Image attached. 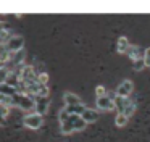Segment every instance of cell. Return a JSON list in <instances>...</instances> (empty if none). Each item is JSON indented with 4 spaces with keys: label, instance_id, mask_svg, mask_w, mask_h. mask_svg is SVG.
I'll list each match as a JSON object with an SVG mask.
<instances>
[{
    "label": "cell",
    "instance_id": "cell-1",
    "mask_svg": "<svg viewBox=\"0 0 150 142\" xmlns=\"http://www.w3.org/2000/svg\"><path fill=\"white\" fill-rule=\"evenodd\" d=\"M11 99H13V107H20L21 110H31V108L36 107L33 100L28 95H23V94H16V95H13Z\"/></svg>",
    "mask_w": 150,
    "mask_h": 142
},
{
    "label": "cell",
    "instance_id": "cell-2",
    "mask_svg": "<svg viewBox=\"0 0 150 142\" xmlns=\"http://www.w3.org/2000/svg\"><path fill=\"white\" fill-rule=\"evenodd\" d=\"M23 123H24V126H28V128H31V129H39L44 123V118H42V115L34 111V113H31V115L24 116Z\"/></svg>",
    "mask_w": 150,
    "mask_h": 142
},
{
    "label": "cell",
    "instance_id": "cell-3",
    "mask_svg": "<svg viewBox=\"0 0 150 142\" xmlns=\"http://www.w3.org/2000/svg\"><path fill=\"white\" fill-rule=\"evenodd\" d=\"M23 44H24V39L21 37V36H15V37L8 42V44H5V47H7L11 53H15V52L23 50Z\"/></svg>",
    "mask_w": 150,
    "mask_h": 142
},
{
    "label": "cell",
    "instance_id": "cell-4",
    "mask_svg": "<svg viewBox=\"0 0 150 142\" xmlns=\"http://www.w3.org/2000/svg\"><path fill=\"white\" fill-rule=\"evenodd\" d=\"M115 92H116L118 97H129V94L132 92V82H131V81H127V79L123 81V82L116 87V90H115Z\"/></svg>",
    "mask_w": 150,
    "mask_h": 142
},
{
    "label": "cell",
    "instance_id": "cell-5",
    "mask_svg": "<svg viewBox=\"0 0 150 142\" xmlns=\"http://www.w3.org/2000/svg\"><path fill=\"white\" fill-rule=\"evenodd\" d=\"M126 55L129 58H132V61H136V60H139V58H144L145 50H144V48H140V47H137V45H129Z\"/></svg>",
    "mask_w": 150,
    "mask_h": 142
},
{
    "label": "cell",
    "instance_id": "cell-6",
    "mask_svg": "<svg viewBox=\"0 0 150 142\" xmlns=\"http://www.w3.org/2000/svg\"><path fill=\"white\" fill-rule=\"evenodd\" d=\"M49 97H39L36 102V107H34V110H36V113H39V115H44V113L47 111V108H49Z\"/></svg>",
    "mask_w": 150,
    "mask_h": 142
},
{
    "label": "cell",
    "instance_id": "cell-7",
    "mask_svg": "<svg viewBox=\"0 0 150 142\" xmlns=\"http://www.w3.org/2000/svg\"><path fill=\"white\" fill-rule=\"evenodd\" d=\"M97 107L102 108V110H113L115 108V102L111 99H108V95L97 97Z\"/></svg>",
    "mask_w": 150,
    "mask_h": 142
},
{
    "label": "cell",
    "instance_id": "cell-8",
    "mask_svg": "<svg viewBox=\"0 0 150 142\" xmlns=\"http://www.w3.org/2000/svg\"><path fill=\"white\" fill-rule=\"evenodd\" d=\"M131 102H132V100H131L129 97H116V99H115V108H116L118 111L123 115L124 108H126V107L129 105Z\"/></svg>",
    "mask_w": 150,
    "mask_h": 142
},
{
    "label": "cell",
    "instance_id": "cell-9",
    "mask_svg": "<svg viewBox=\"0 0 150 142\" xmlns=\"http://www.w3.org/2000/svg\"><path fill=\"white\" fill-rule=\"evenodd\" d=\"M81 118L84 119L86 123H94L95 119L98 118V113L95 110H91V108H86V111L81 115Z\"/></svg>",
    "mask_w": 150,
    "mask_h": 142
},
{
    "label": "cell",
    "instance_id": "cell-10",
    "mask_svg": "<svg viewBox=\"0 0 150 142\" xmlns=\"http://www.w3.org/2000/svg\"><path fill=\"white\" fill-rule=\"evenodd\" d=\"M65 110L69 113V115H78V116H81L82 113L86 111V107L82 105V103H81V105H66Z\"/></svg>",
    "mask_w": 150,
    "mask_h": 142
},
{
    "label": "cell",
    "instance_id": "cell-11",
    "mask_svg": "<svg viewBox=\"0 0 150 142\" xmlns=\"http://www.w3.org/2000/svg\"><path fill=\"white\" fill-rule=\"evenodd\" d=\"M0 94L2 95H7V97H13L18 94V90L15 87L8 86V84H0Z\"/></svg>",
    "mask_w": 150,
    "mask_h": 142
},
{
    "label": "cell",
    "instance_id": "cell-12",
    "mask_svg": "<svg viewBox=\"0 0 150 142\" xmlns=\"http://www.w3.org/2000/svg\"><path fill=\"white\" fill-rule=\"evenodd\" d=\"M65 102H66V105H81V99H79L78 95H74V94H71V92H66L65 94Z\"/></svg>",
    "mask_w": 150,
    "mask_h": 142
},
{
    "label": "cell",
    "instance_id": "cell-13",
    "mask_svg": "<svg viewBox=\"0 0 150 142\" xmlns=\"http://www.w3.org/2000/svg\"><path fill=\"white\" fill-rule=\"evenodd\" d=\"M20 81H21V77L18 76V74H15V73H11V71H10V74H8L5 84H8V86H11V87H15V89H16V87L20 86Z\"/></svg>",
    "mask_w": 150,
    "mask_h": 142
},
{
    "label": "cell",
    "instance_id": "cell-14",
    "mask_svg": "<svg viewBox=\"0 0 150 142\" xmlns=\"http://www.w3.org/2000/svg\"><path fill=\"white\" fill-rule=\"evenodd\" d=\"M127 48H129V40H127L126 37L118 39V52H120V53H126Z\"/></svg>",
    "mask_w": 150,
    "mask_h": 142
},
{
    "label": "cell",
    "instance_id": "cell-15",
    "mask_svg": "<svg viewBox=\"0 0 150 142\" xmlns=\"http://www.w3.org/2000/svg\"><path fill=\"white\" fill-rule=\"evenodd\" d=\"M60 131H62L63 134H69V132H73V131H74V126H73L69 121L60 123Z\"/></svg>",
    "mask_w": 150,
    "mask_h": 142
},
{
    "label": "cell",
    "instance_id": "cell-16",
    "mask_svg": "<svg viewBox=\"0 0 150 142\" xmlns=\"http://www.w3.org/2000/svg\"><path fill=\"white\" fill-rule=\"evenodd\" d=\"M86 124H87V123L84 121V119L81 118V116H79L78 119H76V123L73 126H74V131H81V129H84L86 128Z\"/></svg>",
    "mask_w": 150,
    "mask_h": 142
},
{
    "label": "cell",
    "instance_id": "cell-17",
    "mask_svg": "<svg viewBox=\"0 0 150 142\" xmlns=\"http://www.w3.org/2000/svg\"><path fill=\"white\" fill-rule=\"evenodd\" d=\"M132 66H134V70H136V71L144 70V68H145V60H144V58H139V60H136L132 63Z\"/></svg>",
    "mask_w": 150,
    "mask_h": 142
},
{
    "label": "cell",
    "instance_id": "cell-18",
    "mask_svg": "<svg viewBox=\"0 0 150 142\" xmlns=\"http://www.w3.org/2000/svg\"><path fill=\"white\" fill-rule=\"evenodd\" d=\"M134 110H136V103H134V102H131L129 105H127L126 108H124L123 115H124V116H127V118H129V116H131V115H132V113H134Z\"/></svg>",
    "mask_w": 150,
    "mask_h": 142
},
{
    "label": "cell",
    "instance_id": "cell-19",
    "mask_svg": "<svg viewBox=\"0 0 150 142\" xmlns=\"http://www.w3.org/2000/svg\"><path fill=\"white\" fill-rule=\"evenodd\" d=\"M37 81H39V84H44V86H47V81H49V74L47 73H39L37 74Z\"/></svg>",
    "mask_w": 150,
    "mask_h": 142
},
{
    "label": "cell",
    "instance_id": "cell-20",
    "mask_svg": "<svg viewBox=\"0 0 150 142\" xmlns=\"http://www.w3.org/2000/svg\"><path fill=\"white\" fill-rule=\"evenodd\" d=\"M68 118H69V113L66 111L65 108H63V110H60V113H58V119H60V123L68 121Z\"/></svg>",
    "mask_w": 150,
    "mask_h": 142
},
{
    "label": "cell",
    "instance_id": "cell-21",
    "mask_svg": "<svg viewBox=\"0 0 150 142\" xmlns=\"http://www.w3.org/2000/svg\"><path fill=\"white\" fill-rule=\"evenodd\" d=\"M8 74H10V71H8L7 68H4V70H0V84H5V81H7Z\"/></svg>",
    "mask_w": 150,
    "mask_h": 142
},
{
    "label": "cell",
    "instance_id": "cell-22",
    "mask_svg": "<svg viewBox=\"0 0 150 142\" xmlns=\"http://www.w3.org/2000/svg\"><path fill=\"white\" fill-rule=\"evenodd\" d=\"M126 123H127V116L118 113V116H116V124H118V126H124Z\"/></svg>",
    "mask_w": 150,
    "mask_h": 142
},
{
    "label": "cell",
    "instance_id": "cell-23",
    "mask_svg": "<svg viewBox=\"0 0 150 142\" xmlns=\"http://www.w3.org/2000/svg\"><path fill=\"white\" fill-rule=\"evenodd\" d=\"M95 94H97V97H105V95H107V90H105L103 86H97V89H95Z\"/></svg>",
    "mask_w": 150,
    "mask_h": 142
},
{
    "label": "cell",
    "instance_id": "cell-24",
    "mask_svg": "<svg viewBox=\"0 0 150 142\" xmlns=\"http://www.w3.org/2000/svg\"><path fill=\"white\" fill-rule=\"evenodd\" d=\"M144 60H145V66L150 68V47L145 48V55H144Z\"/></svg>",
    "mask_w": 150,
    "mask_h": 142
},
{
    "label": "cell",
    "instance_id": "cell-25",
    "mask_svg": "<svg viewBox=\"0 0 150 142\" xmlns=\"http://www.w3.org/2000/svg\"><path fill=\"white\" fill-rule=\"evenodd\" d=\"M5 31H8V24L4 21H0V34H4Z\"/></svg>",
    "mask_w": 150,
    "mask_h": 142
},
{
    "label": "cell",
    "instance_id": "cell-26",
    "mask_svg": "<svg viewBox=\"0 0 150 142\" xmlns=\"http://www.w3.org/2000/svg\"><path fill=\"white\" fill-rule=\"evenodd\" d=\"M0 124H2V126L7 124V123H5V116H2V115H0Z\"/></svg>",
    "mask_w": 150,
    "mask_h": 142
},
{
    "label": "cell",
    "instance_id": "cell-27",
    "mask_svg": "<svg viewBox=\"0 0 150 142\" xmlns=\"http://www.w3.org/2000/svg\"><path fill=\"white\" fill-rule=\"evenodd\" d=\"M0 61H2V60H0ZM2 63H4V61H2Z\"/></svg>",
    "mask_w": 150,
    "mask_h": 142
}]
</instances>
